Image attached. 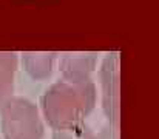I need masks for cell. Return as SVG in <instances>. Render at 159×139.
I'll return each mask as SVG.
<instances>
[{"label": "cell", "instance_id": "cell-1", "mask_svg": "<svg viewBox=\"0 0 159 139\" xmlns=\"http://www.w3.org/2000/svg\"><path fill=\"white\" fill-rule=\"evenodd\" d=\"M96 100L98 88L91 79L82 82L59 81L42 94L40 108L45 121L56 132L85 124Z\"/></svg>", "mask_w": 159, "mask_h": 139}, {"label": "cell", "instance_id": "cell-2", "mask_svg": "<svg viewBox=\"0 0 159 139\" xmlns=\"http://www.w3.org/2000/svg\"><path fill=\"white\" fill-rule=\"evenodd\" d=\"M0 128L3 139H43L45 135L37 105L16 96L0 108Z\"/></svg>", "mask_w": 159, "mask_h": 139}, {"label": "cell", "instance_id": "cell-3", "mask_svg": "<svg viewBox=\"0 0 159 139\" xmlns=\"http://www.w3.org/2000/svg\"><path fill=\"white\" fill-rule=\"evenodd\" d=\"M119 54L108 53L101 65L99 79L102 91V110L108 122L119 124L120 118V71Z\"/></svg>", "mask_w": 159, "mask_h": 139}, {"label": "cell", "instance_id": "cell-4", "mask_svg": "<svg viewBox=\"0 0 159 139\" xmlns=\"http://www.w3.org/2000/svg\"><path fill=\"white\" fill-rule=\"evenodd\" d=\"M98 65V53L93 51H74L63 53L60 57L59 70L63 76V81L68 82H82L91 79V73Z\"/></svg>", "mask_w": 159, "mask_h": 139}, {"label": "cell", "instance_id": "cell-5", "mask_svg": "<svg viewBox=\"0 0 159 139\" xmlns=\"http://www.w3.org/2000/svg\"><path fill=\"white\" fill-rule=\"evenodd\" d=\"M20 56L25 71L34 81H43L51 76L54 60L59 54L51 51H26Z\"/></svg>", "mask_w": 159, "mask_h": 139}, {"label": "cell", "instance_id": "cell-6", "mask_svg": "<svg viewBox=\"0 0 159 139\" xmlns=\"http://www.w3.org/2000/svg\"><path fill=\"white\" fill-rule=\"evenodd\" d=\"M19 65V54L0 51V108L14 96V77Z\"/></svg>", "mask_w": 159, "mask_h": 139}, {"label": "cell", "instance_id": "cell-7", "mask_svg": "<svg viewBox=\"0 0 159 139\" xmlns=\"http://www.w3.org/2000/svg\"><path fill=\"white\" fill-rule=\"evenodd\" d=\"M53 139H96V133L87 124H80L73 128L56 130L53 133Z\"/></svg>", "mask_w": 159, "mask_h": 139}, {"label": "cell", "instance_id": "cell-8", "mask_svg": "<svg viewBox=\"0 0 159 139\" xmlns=\"http://www.w3.org/2000/svg\"><path fill=\"white\" fill-rule=\"evenodd\" d=\"M96 139H120L119 133V124H111L108 122L102 127V130L96 135Z\"/></svg>", "mask_w": 159, "mask_h": 139}]
</instances>
